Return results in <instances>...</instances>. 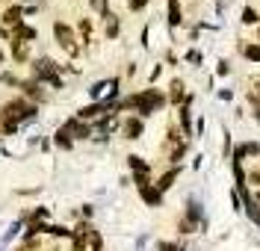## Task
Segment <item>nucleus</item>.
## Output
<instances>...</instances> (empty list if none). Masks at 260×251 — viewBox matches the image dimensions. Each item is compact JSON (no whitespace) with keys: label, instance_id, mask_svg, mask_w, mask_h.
<instances>
[{"label":"nucleus","instance_id":"obj_19","mask_svg":"<svg viewBox=\"0 0 260 251\" xmlns=\"http://www.w3.org/2000/svg\"><path fill=\"white\" fill-rule=\"evenodd\" d=\"M92 6H95L98 12H104V6H107V0H92Z\"/></svg>","mask_w":260,"mask_h":251},{"label":"nucleus","instance_id":"obj_20","mask_svg":"<svg viewBox=\"0 0 260 251\" xmlns=\"http://www.w3.org/2000/svg\"><path fill=\"white\" fill-rule=\"evenodd\" d=\"M160 251H178L175 245H169V242H160Z\"/></svg>","mask_w":260,"mask_h":251},{"label":"nucleus","instance_id":"obj_5","mask_svg":"<svg viewBox=\"0 0 260 251\" xmlns=\"http://www.w3.org/2000/svg\"><path fill=\"white\" fill-rule=\"evenodd\" d=\"M36 74H39L42 80H50L53 86H59V77H56V65H53L50 59H39V62H36Z\"/></svg>","mask_w":260,"mask_h":251},{"label":"nucleus","instance_id":"obj_13","mask_svg":"<svg viewBox=\"0 0 260 251\" xmlns=\"http://www.w3.org/2000/svg\"><path fill=\"white\" fill-rule=\"evenodd\" d=\"M245 59L260 62V45H248V48H245Z\"/></svg>","mask_w":260,"mask_h":251},{"label":"nucleus","instance_id":"obj_6","mask_svg":"<svg viewBox=\"0 0 260 251\" xmlns=\"http://www.w3.org/2000/svg\"><path fill=\"white\" fill-rule=\"evenodd\" d=\"M139 192H142V198L151 204V207H160V201H162V192L157 189V186H151V184H142L139 186Z\"/></svg>","mask_w":260,"mask_h":251},{"label":"nucleus","instance_id":"obj_7","mask_svg":"<svg viewBox=\"0 0 260 251\" xmlns=\"http://www.w3.org/2000/svg\"><path fill=\"white\" fill-rule=\"evenodd\" d=\"M254 154H260V145H257V142H248V145H240V148L234 151V157H237V163H240L243 157H254Z\"/></svg>","mask_w":260,"mask_h":251},{"label":"nucleus","instance_id":"obj_8","mask_svg":"<svg viewBox=\"0 0 260 251\" xmlns=\"http://www.w3.org/2000/svg\"><path fill=\"white\" fill-rule=\"evenodd\" d=\"M124 133H127V139H136V136L142 133V121H136V118H130L127 124H124Z\"/></svg>","mask_w":260,"mask_h":251},{"label":"nucleus","instance_id":"obj_16","mask_svg":"<svg viewBox=\"0 0 260 251\" xmlns=\"http://www.w3.org/2000/svg\"><path fill=\"white\" fill-rule=\"evenodd\" d=\"M24 89H27V95H30V98H42V92H39V86H36V83H27Z\"/></svg>","mask_w":260,"mask_h":251},{"label":"nucleus","instance_id":"obj_3","mask_svg":"<svg viewBox=\"0 0 260 251\" xmlns=\"http://www.w3.org/2000/svg\"><path fill=\"white\" fill-rule=\"evenodd\" d=\"M130 103H133V106H136L142 116H151L157 106H162V95L157 92V89H145L142 95H136V98L130 100Z\"/></svg>","mask_w":260,"mask_h":251},{"label":"nucleus","instance_id":"obj_17","mask_svg":"<svg viewBox=\"0 0 260 251\" xmlns=\"http://www.w3.org/2000/svg\"><path fill=\"white\" fill-rule=\"evenodd\" d=\"M56 145H65V148L71 145V139H68V133H65V130H59V133H56Z\"/></svg>","mask_w":260,"mask_h":251},{"label":"nucleus","instance_id":"obj_12","mask_svg":"<svg viewBox=\"0 0 260 251\" xmlns=\"http://www.w3.org/2000/svg\"><path fill=\"white\" fill-rule=\"evenodd\" d=\"M3 21H6V24H21V9H18V6H12V9H6V15H3Z\"/></svg>","mask_w":260,"mask_h":251},{"label":"nucleus","instance_id":"obj_4","mask_svg":"<svg viewBox=\"0 0 260 251\" xmlns=\"http://www.w3.org/2000/svg\"><path fill=\"white\" fill-rule=\"evenodd\" d=\"M53 33H56L59 45H62V48L71 53V56L77 53V39H74V30H71V27H65L62 21H56V24H53Z\"/></svg>","mask_w":260,"mask_h":251},{"label":"nucleus","instance_id":"obj_10","mask_svg":"<svg viewBox=\"0 0 260 251\" xmlns=\"http://www.w3.org/2000/svg\"><path fill=\"white\" fill-rule=\"evenodd\" d=\"M12 53H15V59H27V53H30V50H27V42L15 39V42H12Z\"/></svg>","mask_w":260,"mask_h":251},{"label":"nucleus","instance_id":"obj_14","mask_svg":"<svg viewBox=\"0 0 260 251\" xmlns=\"http://www.w3.org/2000/svg\"><path fill=\"white\" fill-rule=\"evenodd\" d=\"M32 35H36V33H32L30 27H21V24H18V33H15V39H32Z\"/></svg>","mask_w":260,"mask_h":251},{"label":"nucleus","instance_id":"obj_2","mask_svg":"<svg viewBox=\"0 0 260 251\" xmlns=\"http://www.w3.org/2000/svg\"><path fill=\"white\" fill-rule=\"evenodd\" d=\"M74 251H101V236L89 225H80L74 231Z\"/></svg>","mask_w":260,"mask_h":251},{"label":"nucleus","instance_id":"obj_18","mask_svg":"<svg viewBox=\"0 0 260 251\" xmlns=\"http://www.w3.org/2000/svg\"><path fill=\"white\" fill-rule=\"evenodd\" d=\"M148 0H130V9H133V12H136V9H142V6H145Z\"/></svg>","mask_w":260,"mask_h":251},{"label":"nucleus","instance_id":"obj_15","mask_svg":"<svg viewBox=\"0 0 260 251\" xmlns=\"http://www.w3.org/2000/svg\"><path fill=\"white\" fill-rule=\"evenodd\" d=\"M243 21L245 24H254V21H257V12H254V9H243Z\"/></svg>","mask_w":260,"mask_h":251},{"label":"nucleus","instance_id":"obj_11","mask_svg":"<svg viewBox=\"0 0 260 251\" xmlns=\"http://www.w3.org/2000/svg\"><path fill=\"white\" fill-rule=\"evenodd\" d=\"M180 98H183V83L175 80V83H172V92H169V100H172V103H180Z\"/></svg>","mask_w":260,"mask_h":251},{"label":"nucleus","instance_id":"obj_9","mask_svg":"<svg viewBox=\"0 0 260 251\" xmlns=\"http://www.w3.org/2000/svg\"><path fill=\"white\" fill-rule=\"evenodd\" d=\"M169 24H172V27H178V24H180V6H178V0H169Z\"/></svg>","mask_w":260,"mask_h":251},{"label":"nucleus","instance_id":"obj_21","mask_svg":"<svg viewBox=\"0 0 260 251\" xmlns=\"http://www.w3.org/2000/svg\"><path fill=\"white\" fill-rule=\"evenodd\" d=\"M0 59H3V53H0Z\"/></svg>","mask_w":260,"mask_h":251},{"label":"nucleus","instance_id":"obj_1","mask_svg":"<svg viewBox=\"0 0 260 251\" xmlns=\"http://www.w3.org/2000/svg\"><path fill=\"white\" fill-rule=\"evenodd\" d=\"M32 110L30 103H24V100H12L6 110H3V130H15L21 121H27V118H32Z\"/></svg>","mask_w":260,"mask_h":251}]
</instances>
